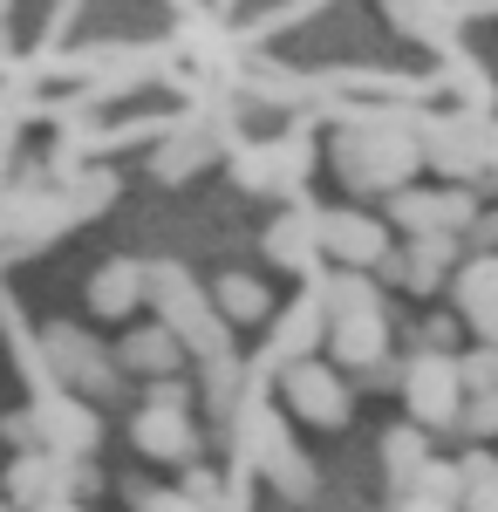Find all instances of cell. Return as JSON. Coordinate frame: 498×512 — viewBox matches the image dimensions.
I'll list each match as a JSON object with an SVG mask.
<instances>
[{
    "mask_svg": "<svg viewBox=\"0 0 498 512\" xmlns=\"http://www.w3.org/2000/svg\"><path fill=\"white\" fill-rule=\"evenodd\" d=\"M151 301H157V321H171L178 342L212 369V410H226L232 403V335H226L219 301L205 308V294L185 280V267H151Z\"/></svg>",
    "mask_w": 498,
    "mask_h": 512,
    "instance_id": "obj_1",
    "label": "cell"
},
{
    "mask_svg": "<svg viewBox=\"0 0 498 512\" xmlns=\"http://www.w3.org/2000/svg\"><path fill=\"white\" fill-rule=\"evenodd\" d=\"M423 164V144L396 123H369V130H342L335 137V171L348 192H403Z\"/></svg>",
    "mask_w": 498,
    "mask_h": 512,
    "instance_id": "obj_2",
    "label": "cell"
},
{
    "mask_svg": "<svg viewBox=\"0 0 498 512\" xmlns=\"http://www.w3.org/2000/svg\"><path fill=\"white\" fill-rule=\"evenodd\" d=\"M41 349H48L55 383H69L76 396H96V403L123 396V362H116V355H103L89 335H82V328H69V321H48V328H41Z\"/></svg>",
    "mask_w": 498,
    "mask_h": 512,
    "instance_id": "obj_3",
    "label": "cell"
},
{
    "mask_svg": "<svg viewBox=\"0 0 498 512\" xmlns=\"http://www.w3.org/2000/svg\"><path fill=\"white\" fill-rule=\"evenodd\" d=\"M403 396H410V417L423 431H458L464 417V362L451 349H423L410 369H403Z\"/></svg>",
    "mask_w": 498,
    "mask_h": 512,
    "instance_id": "obj_4",
    "label": "cell"
},
{
    "mask_svg": "<svg viewBox=\"0 0 498 512\" xmlns=\"http://www.w3.org/2000/svg\"><path fill=\"white\" fill-rule=\"evenodd\" d=\"M239 431H246V458H253V472H267L294 506L314 499V465L294 451V437L280 431V417H273V410H246V417H239Z\"/></svg>",
    "mask_w": 498,
    "mask_h": 512,
    "instance_id": "obj_5",
    "label": "cell"
},
{
    "mask_svg": "<svg viewBox=\"0 0 498 512\" xmlns=\"http://www.w3.org/2000/svg\"><path fill=\"white\" fill-rule=\"evenodd\" d=\"M280 390H287V410L301 417V424H321V431H342L348 424V383L328 369V362H287V376H280Z\"/></svg>",
    "mask_w": 498,
    "mask_h": 512,
    "instance_id": "obj_6",
    "label": "cell"
},
{
    "mask_svg": "<svg viewBox=\"0 0 498 512\" xmlns=\"http://www.w3.org/2000/svg\"><path fill=\"white\" fill-rule=\"evenodd\" d=\"M389 219L403 226V233H471V219H478V192L471 185H451V192H417V185H403V192H389Z\"/></svg>",
    "mask_w": 498,
    "mask_h": 512,
    "instance_id": "obj_7",
    "label": "cell"
},
{
    "mask_svg": "<svg viewBox=\"0 0 498 512\" xmlns=\"http://www.w3.org/2000/svg\"><path fill=\"white\" fill-rule=\"evenodd\" d=\"M321 246L342 267H376L389 253V226L369 219V212H321Z\"/></svg>",
    "mask_w": 498,
    "mask_h": 512,
    "instance_id": "obj_8",
    "label": "cell"
},
{
    "mask_svg": "<svg viewBox=\"0 0 498 512\" xmlns=\"http://www.w3.org/2000/svg\"><path fill=\"white\" fill-rule=\"evenodd\" d=\"M130 437H137V451H144L151 465H192L198 458V437H192V424H185V410H157V403H144L137 424H130Z\"/></svg>",
    "mask_w": 498,
    "mask_h": 512,
    "instance_id": "obj_9",
    "label": "cell"
},
{
    "mask_svg": "<svg viewBox=\"0 0 498 512\" xmlns=\"http://www.w3.org/2000/svg\"><path fill=\"white\" fill-rule=\"evenodd\" d=\"M144 294H151V267H144V260H110V267H96V280H89V308L103 321L137 315Z\"/></svg>",
    "mask_w": 498,
    "mask_h": 512,
    "instance_id": "obj_10",
    "label": "cell"
},
{
    "mask_svg": "<svg viewBox=\"0 0 498 512\" xmlns=\"http://www.w3.org/2000/svg\"><path fill=\"white\" fill-rule=\"evenodd\" d=\"M178 355H192V349L178 342V328H171V321L130 328V335L116 342V362H123L130 376H171V369H178Z\"/></svg>",
    "mask_w": 498,
    "mask_h": 512,
    "instance_id": "obj_11",
    "label": "cell"
},
{
    "mask_svg": "<svg viewBox=\"0 0 498 512\" xmlns=\"http://www.w3.org/2000/svg\"><path fill=\"white\" fill-rule=\"evenodd\" d=\"M321 212H287V219H273L267 233V260L280 267H301V274H321Z\"/></svg>",
    "mask_w": 498,
    "mask_h": 512,
    "instance_id": "obj_12",
    "label": "cell"
},
{
    "mask_svg": "<svg viewBox=\"0 0 498 512\" xmlns=\"http://www.w3.org/2000/svg\"><path fill=\"white\" fill-rule=\"evenodd\" d=\"M328 349H335V362H342V369H376V362L389 355L383 308H376V315H342L335 328H328Z\"/></svg>",
    "mask_w": 498,
    "mask_h": 512,
    "instance_id": "obj_13",
    "label": "cell"
},
{
    "mask_svg": "<svg viewBox=\"0 0 498 512\" xmlns=\"http://www.w3.org/2000/svg\"><path fill=\"white\" fill-rule=\"evenodd\" d=\"M403 260H410V274H403V287L410 294H437L444 287V274L458 267V233H410V246H403Z\"/></svg>",
    "mask_w": 498,
    "mask_h": 512,
    "instance_id": "obj_14",
    "label": "cell"
},
{
    "mask_svg": "<svg viewBox=\"0 0 498 512\" xmlns=\"http://www.w3.org/2000/svg\"><path fill=\"white\" fill-rule=\"evenodd\" d=\"M35 424H41V437L55 444V451H96V417L82 410L76 396H41L35 403Z\"/></svg>",
    "mask_w": 498,
    "mask_h": 512,
    "instance_id": "obj_15",
    "label": "cell"
},
{
    "mask_svg": "<svg viewBox=\"0 0 498 512\" xmlns=\"http://www.w3.org/2000/svg\"><path fill=\"white\" fill-rule=\"evenodd\" d=\"M328 328H335V321H328V301H321V287H314V294H301V301L287 308L280 335H273V355H280V362H301V355L314 349Z\"/></svg>",
    "mask_w": 498,
    "mask_h": 512,
    "instance_id": "obj_16",
    "label": "cell"
},
{
    "mask_svg": "<svg viewBox=\"0 0 498 512\" xmlns=\"http://www.w3.org/2000/svg\"><path fill=\"white\" fill-rule=\"evenodd\" d=\"M7 499H14V506H48V499H62V465H55V451H21L14 472H7Z\"/></svg>",
    "mask_w": 498,
    "mask_h": 512,
    "instance_id": "obj_17",
    "label": "cell"
},
{
    "mask_svg": "<svg viewBox=\"0 0 498 512\" xmlns=\"http://www.w3.org/2000/svg\"><path fill=\"white\" fill-rule=\"evenodd\" d=\"M423 465H430V437H423V424H396V431L383 437V472L396 492H417Z\"/></svg>",
    "mask_w": 498,
    "mask_h": 512,
    "instance_id": "obj_18",
    "label": "cell"
},
{
    "mask_svg": "<svg viewBox=\"0 0 498 512\" xmlns=\"http://www.w3.org/2000/svg\"><path fill=\"white\" fill-rule=\"evenodd\" d=\"M458 308L471 321L498 315V253H471V260L458 267Z\"/></svg>",
    "mask_w": 498,
    "mask_h": 512,
    "instance_id": "obj_19",
    "label": "cell"
},
{
    "mask_svg": "<svg viewBox=\"0 0 498 512\" xmlns=\"http://www.w3.org/2000/svg\"><path fill=\"white\" fill-rule=\"evenodd\" d=\"M321 287V301H328V321H342V315H376L383 301H376V280L362 274V267H348V274H328V280H314Z\"/></svg>",
    "mask_w": 498,
    "mask_h": 512,
    "instance_id": "obj_20",
    "label": "cell"
},
{
    "mask_svg": "<svg viewBox=\"0 0 498 512\" xmlns=\"http://www.w3.org/2000/svg\"><path fill=\"white\" fill-rule=\"evenodd\" d=\"M212 301H219V315H226V321H260V315L273 308L267 280H253V274H219Z\"/></svg>",
    "mask_w": 498,
    "mask_h": 512,
    "instance_id": "obj_21",
    "label": "cell"
},
{
    "mask_svg": "<svg viewBox=\"0 0 498 512\" xmlns=\"http://www.w3.org/2000/svg\"><path fill=\"white\" fill-rule=\"evenodd\" d=\"M423 499H444V506H464V465H451V458H430L417 478Z\"/></svg>",
    "mask_w": 498,
    "mask_h": 512,
    "instance_id": "obj_22",
    "label": "cell"
},
{
    "mask_svg": "<svg viewBox=\"0 0 498 512\" xmlns=\"http://www.w3.org/2000/svg\"><path fill=\"white\" fill-rule=\"evenodd\" d=\"M458 431H464V437H478V444H485V437H498V390H471V396H464Z\"/></svg>",
    "mask_w": 498,
    "mask_h": 512,
    "instance_id": "obj_23",
    "label": "cell"
},
{
    "mask_svg": "<svg viewBox=\"0 0 498 512\" xmlns=\"http://www.w3.org/2000/svg\"><path fill=\"white\" fill-rule=\"evenodd\" d=\"M130 512H212V506H198L185 485H178V492H157V485H130Z\"/></svg>",
    "mask_w": 498,
    "mask_h": 512,
    "instance_id": "obj_24",
    "label": "cell"
},
{
    "mask_svg": "<svg viewBox=\"0 0 498 512\" xmlns=\"http://www.w3.org/2000/svg\"><path fill=\"white\" fill-rule=\"evenodd\" d=\"M198 158H205V137H178V144H164V158H157V178H185Z\"/></svg>",
    "mask_w": 498,
    "mask_h": 512,
    "instance_id": "obj_25",
    "label": "cell"
},
{
    "mask_svg": "<svg viewBox=\"0 0 498 512\" xmlns=\"http://www.w3.org/2000/svg\"><path fill=\"white\" fill-rule=\"evenodd\" d=\"M464 512H498V465L464 485Z\"/></svg>",
    "mask_w": 498,
    "mask_h": 512,
    "instance_id": "obj_26",
    "label": "cell"
},
{
    "mask_svg": "<svg viewBox=\"0 0 498 512\" xmlns=\"http://www.w3.org/2000/svg\"><path fill=\"white\" fill-rule=\"evenodd\" d=\"M389 14H396V21H403V28H437V0H389Z\"/></svg>",
    "mask_w": 498,
    "mask_h": 512,
    "instance_id": "obj_27",
    "label": "cell"
},
{
    "mask_svg": "<svg viewBox=\"0 0 498 512\" xmlns=\"http://www.w3.org/2000/svg\"><path fill=\"white\" fill-rule=\"evenodd\" d=\"M185 396H192V390H185L178 376H151V403H157V410H185Z\"/></svg>",
    "mask_w": 498,
    "mask_h": 512,
    "instance_id": "obj_28",
    "label": "cell"
},
{
    "mask_svg": "<svg viewBox=\"0 0 498 512\" xmlns=\"http://www.w3.org/2000/svg\"><path fill=\"white\" fill-rule=\"evenodd\" d=\"M471 246H478V253H498V212H478V219H471Z\"/></svg>",
    "mask_w": 498,
    "mask_h": 512,
    "instance_id": "obj_29",
    "label": "cell"
},
{
    "mask_svg": "<svg viewBox=\"0 0 498 512\" xmlns=\"http://www.w3.org/2000/svg\"><path fill=\"white\" fill-rule=\"evenodd\" d=\"M185 492H192L198 506H212V499H219V478H212V472H192V478H185Z\"/></svg>",
    "mask_w": 498,
    "mask_h": 512,
    "instance_id": "obj_30",
    "label": "cell"
},
{
    "mask_svg": "<svg viewBox=\"0 0 498 512\" xmlns=\"http://www.w3.org/2000/svg\"><path fill=\"white\" fill-rule=\"evenodd\" d=\"M396 512H458V506H444V499H423V492H403V499H396Z\"/></svg>",
    "mask_w": 498,
    "mask_h": 512,
    "instance_id": "obj_31",
    "label": "cell"
},
{
    "mask_svg": "<svg viewBox=\"0 0 498 512\" xmlns=\"http://www.w3.org/2000/svg\"><path fill=\"white\" fill-rule=\"evenodd\" d=\"M423 342H430V349H451L458 328H451V321H423Z\"/></svg>",
    "mask_w": 498,
    "mask_h": 512,
    "instance_id": "obj_32",
    "label": "cell"
},
{
    "mask_svg": "<svg viewBox=\"0 0 498 512\" xmlns=\"http://www.w3.org/2000/svg\"><path fill=\"white\" fill-rule=\"evenodd\" d=\"M35 512H82V506L69 499V492H62V499H48V506H35Z\"/></svg>",
    "mask_w": 498,
    "mask_h": 512,
    "instance_id": "obj_33",
    "label": "cell"
}]
</instances>
